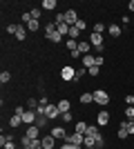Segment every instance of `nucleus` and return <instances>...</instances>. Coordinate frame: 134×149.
Listing matches in <instances>:
<instances>
[{
    "label": "nucleus",
    "instance_id": "32",
    "mask_svg": "<svg viewBox=\"0 0 134 149\" xmlns=\"http://www.w3.org/2000/svg\"><path fill=\"white\" fill-rule=\"evenodd\" d=\"M9 80H11V74H9V71H2V74H0V82H2V85H7Z\"/></svg>",
    "mask_w": 134,
    "mask_h": 149
},
{
    "label": "nucleus",
    "instance_id": "48",
    "mask_svg": "<svg viewBox=\"0 0 134 149\" xmlns=\"http://www.w3.org/2000/svg\"><path fill=\"white\" fill-rule=\"evenodd\" d=\"M5 149H16V143H13V140H9V143L5 145Z\"/></svg>",
    "mask_w": 134,
    "mask_h": 149
},
{
    "label": "nucleus",
    "instance_id": "40",
    "mask_svg": "<svg viewBox=\"0 0 134 149\" xmlns=\"http://www.w3.org/2000/svg\"><path fill=\"white\" fill-rule=\"evenodd\" d=\"M96 147H98V149H103V147H105V138H103L101 134H98V138H96Z\"/></svg>",
    "mask_w": 134,
    "mask_h": 149
},
{
    "label": "nucleus",
    "instance_id": "33",
    "mask_svg": "<svg viewBox=\"0 0 134 149\" xmlns=\"http://www.w3.org/2000/svg\"><path fill=\"white\" fill-rule=\"evenodd\" d=\"M87 74L92 76V78H96V76L101 74V67H96V65H94V67H89V69H87Z\"/></svg>",
    "mask_w": 134,
    "mask_h": 149
},
{
    "label": "nucleus",
    "instance_id": "44",
    "mask_svg": "<svg viewBox=\"0 0 134 149\" xmlns=\"http://www.w3.org/2000/svg\"><path fill=\"white\" fill-rule=\"evenodd\" d=\"M125 102H128V107H134V93H130V96H125Z\"/></svg>",
    "mask_w": 134,
    "mask_h": 149
},
{
    "label": "nucleus",
    "instance_id": "42",
    "mask_svg": "<svg viewBox=\"0 0 134 149\" xmlns=\"http://www.w3.org/2000/svg\"><path fill=\"white\" fill-rule=\"evenodd\" d=\"M74 27H76V29H81V31H85V29H87V22H85V20H78Z\"/></svg>",
    "mask_w": 134,
    "mask_h": 149
},
{
    "label": "nucleus",
    "instance_id": "2",
    "mask_svg": "<svg viewBox=\"0 0 134 149\" xmlns=\"http://www.w3.org/2000/svg\"><path fill=\"white\" fill-rule=\"evenodd\" d=\"M94 102H96V105H101V107L109 105V96H107V91H105V89H96V91H94Z\"/></svg>",
    "mask_w": 134,
    "mask_h": 149
},
{
    "label": "nucleus",
    "instance_id": "35",
    "mask_svg": "<svg viewBox=\"0 0 134 149\" xmlns=\"http://www.w3.org/2000/svg\"><path fill=\"white\" fill-rule=\"evenodd\" d=\"M27 107L36 111V109H38V100H36V98H29V100H27Z\"/></svg>",
    "mask_w": 134,
    "mask_h": 149
},
{
    "label": "nucleus",
    "instance_id": "28",
    "mask_svg": "<svg viewBox=\"0 0 134 149\" xmlns=\"http://www.w3.org/2000/svg\"><path fill=\"white\" fill-rule=\"evenodd\" d=\"M43 31H45V36H49V33H54V31H56V22H47Z\"/></svg>",
    "mask_w": 134,
    "mask_h": 149
},
{
    "label": "nucleus",
    "instance_id": "7",
    "mask_svg": "<svg viewBox=\"0 0 134 149\" xmlns=\"http://www.w3.org/2000/svg\"><path fill=\"white\" fill-rule=\"evenodd\" d=\"M25 134L32 138V140H36V138H43V136H40V127H36V125H27Z\"/></svg>",
    "mask_w": 134,
    "mask_h": 149
},
{
    "label": "nucleus",
    "instance_id": "38",
    "mask_svg": "<svg viewBox=\"0 0 134 149\" xmlns=\"http://www.w3.org/2000/svg\"><path fill=\"white\" fill-rule=\"evenodd\" d=\"M49 105V98H47V96H40L38 98V107H47Z\"/></svg>",
    "mask_w": 134,
    "mask_h": 149
},
{
    "label": "nucleus",
    "instance_id": "3",
    "mask_svg": "<svg viewBox=\"0 0 134 149\" xmlns=\"http://www.w3.org/2000/svg\"><path fill=\"white\" fill-rule=\"evenodd\" d=\"M51 136L56 138V140H67V136H69V134H67V129H65V127H51V131H49Z\"/></svg>",
    "mask_w": 134,
    "mask_h": 149
},
{
    "label": "nucleus",
    "instance_id": "12",
    "mask_svg": "<svg viewBox=\"0 0 134 149\" xmlns=\"http://www.w3.org/2000/svg\"><path fill=\"white\" fill-rule=\"evenodd\" d=\"M107 33H109L112 38H119V36L123 33V27H121V25H107Z\"/></svg>",
    "mask_w": 134,
    "mask_h": 149
},
{
    "label": "nucleus",
    "instance_id": "24",
    "mask_svg": "<svg viewBox=\"0 0 134 149\" xmlns=\"http://www.w3.org/2000/svg\"><path fill=\"white\" fill-rule=\"evenodd\" d=\"M87 127H89L87 123H83V120H78V123H76V134H83V136H85V131H87Z\"/></svg>",
    "mask_w": 134,
    "mask_h": 149
},
{
    "label": "nucleus",
    "instance_id": "30",
    "mask_svg": "<svg viewBox=\"0 0 134 149\" xmlns=\"http://www.w3.org/2000/svg\"><path fill=\"white\" fill-rule=\"evenodd\" d=\"M69 38H72V40H78V38H81V29L72 27V29H69Z\"/></svg>",
    "mask_w": 134,
    "mask_h": 149
},
{
    "label": "nucleus",
    "instance_id": "29",
    "mask_svg": "<svg viewBox=\"0 0 134 149\" xmlns=\"http://www.w3.org/2000/svg\"><path fill=\"white\" fill-rule=\"evenodd\" d=\"M103 31H107V25H105V22H96L94 25V33H103Z\"/></svg>",
    "mask_w": 134,
    "mask_h": 149
},
{
    "label": "nucleus",
    "instance_id": "20",
    "mask_svg": "<svg viewBox=\"0 0 134 149\" xmlns=\"http://www.w3.org/2000/svg\"><path fill=\"white\" fill-rule=\"evenodd\" d=\"M69 107H72V102L67 98H63V100H58V111L60 113H65V111H69Z\"/></svg>",
    "mask_w": 134,
    "mask_h": 149
},
{
    "label": "nucleus",
    "instance_id": "21",
    "mask_svg": "<svg viewBox=\"0 0 134 149\" xmlns=\"http://www.w3.org/2000/svg\"><path fill=\"white\" fill-rule=\"evenodd\" d=\"M16 38H18L20 42H25V38H27V27H25V25H18V31H16Z\"/></svg>",
    "mask_w": 134,
    "mask_h": 149
},
{
    "label": "nucleus",
    "instance_id": "17",
    "mask_svg": "<svg viewBox=\"0 0 134 149\" xmlns=\"http://www.w3.org/2000/svg\"><path fill=\"white\" fill-rule=\"evenodd\" d=\"M34 125L43 129V127H47V125H49V118H47L45 113H38V116H36V123H34Z\"/></svg>",
    "mask_w": 134,
    "mask_h": 149
},
{
    "label": "nucleus",
    "instance_id": "26",
    "mask_svg": "<svg viewBox=\"0 0 134 149\" xmlns=\"http://www.w3.org/2000/svg\"><path fill=\"white\" fill-rule=\"evenodd\" d=\"M54 22H56V25H63V22H65V11H56V16H54ZM65 25H67V22H65Z\"/></svg>",
    "mask_w": 134,
    "mask_h": 149
},
{
    "label": "nucleus",
    "instance_id": "23",
    "mask_svg": "<svg viewBox=\"0 0 134 149\" xmlns=\"http://www.w3.org/2000/svg\"><path fill=\"white\" fill-rule=\"evenodd\" d=\"M81 102H83V105H89V102H94V93H92V91L81 93Z\"/></svg>",
    "mask_w": 134,
    "mask_h": 149
},
{
    "label": "nucleus",
    "instance_id": "8",
    "mask_svg": "<svg viewBox=\"0 0 134 149\" xmlns=\"http://www.w3.org/2000/svg\"><path fill=\"white\" fill-rule=\"evenodd\" d=\"M45 116L49 120H56L58 116H60V111H58V105H47V109H45Z\"/></svg>",
    "mask_w": 134,
    "mask_h": 149
},
{
    "label": "nucleus",
    "instance_id": "15",
    "mask_svg": "<svg viewBox=\"0 0 134 149\" xmlns=\"http://www.w3.org/2000/svg\"><path fill=\"white\" fill-rule=\"evenodd\" d=\"M89 45H92V47L103 45V33H94V31H92V36H89Z\"/></svg>",
    "mask_w": 134,
    "mask_h": 149
},
{
    "label": "nucleus",
    "instance_id": "39",
    "mask_svg": "<svg viewBox=\"0 0 134 149\" xmlns=\"http://www.w3.org/2000/svg\"><path fill=\"white\" fill-rule=\"evenodd\" d=\"M125 118H128V120H134V107H128V109H125Z\"/></svg>",
    "mask_w": 134,
    "mask_h": 149
},
{
    "label": "nucleus",
    "instance_id": "4",
    "mask_svg": "<svg viewBox=\"0 0 134 149\" xmlns=\"http://www.w3.org/2000/svg\"><path fill=\"white\" fill-rule=\"evenodd\" d=\"M78 20H81V18H78V13L74 11V9H67V11H65V22H67L69 27H74Z\"/></svg>",
    "mask_w": 134,
    "mask_h": 149
},
{
    "label": "nucleus",
    "instance_id": "19",
    "mask_svg": "<svg viewBox=\"0 0 134 149\" xmlns=\"http://www.w3.org/2000/svg\"><path fill=\"white\" fill-rule=\"evenodd\" d=\"M20 125H22V116L13 113L11 118H9V127H11V129H16V127H20Z\"/></svg>",
    "mask_w": 134,
    "mask_h": 149
},
{
    "label": "nucleus",
    "instance_id": "6",
    "mask_svg": "<svg viewBox=\"0 0 134 149\" xmlns=\"http://www.w3.org/2000/svg\"><path fill=\"white\" fill-rule=\"evenodd\" d=\"M107 123H109V111L101 109V111L96 113V125H98V127H105Z\"/></svg>",
    "mask_w": 134,
    "mask_h": 149
},
{
    "label": "nucleus",
    "instance_id": "13",
    "mask_svg": "<svg viewBox=\"0 0 134 149\" xmlns=\"http://www.w3.org/2000/svg\"><path fill=\"white\" fill-rule=\"evenodd\" d=\"M128 136H130V131H128V120H123V123L119 125V138H121V140H125Z\"/></svg>",
    "mask_w": 134,
    "mask_h": 149
},
{
    "label": "nucleus",
    "instance_id": "16",
    "mask_svg": "<svg viewBox=\"0 0 134 149\" xmlns=\"http://www.w3.org/2000/svg\"><path fill=\"white\" fill-rule=\"evenodd\" d=\"M78 51H81V56H87L89 51H92V45L85 42V40H78Z\"/></svg>",
    "mask_w": 134,
    "mask_h": 149
},
{
    "label": "nucleus",
    "instance_id": "37",
    "mask_svg": "<svg viewBox=\"0 0 134 149\" xmlns=\"http://www.w3.org/2000/svg\"><path fill=\"white\" fill-rule=\"evenodd\" d=\"M85 74H87V69H85V67H78L76 69V80H74V82H78V80H81V76H85Z\"/></svg>",
    "mask_w": 134,
    "mask_h": 149
},
{
    "label": "nucleus",
    "instance_id": "50",
    "mask_svg": "<svg viewBox=\"0 0 134 149\" xmlns=\"http://www.w3.org/2000/svg\"><path fill=\"white\" fill-rule=\"evenodd\" d=\"M92 149H98V147H92Z\"/></svg>",
    "mask_w": 134,
    "mask_h": 149
},
{
    "label": "nucleus",
    "instance_id": "41",
    "mask_svg": "<svg viewBox=\"0 0 134 149\" xmlns=\"http://www.w3.org/2000/svg\"><path fill=\"white\" fill-rule=\"evenodd\" d=\"M16 31H18V25H7V33L16 36Z\"/></svg>",
    "mask_w": 134,
    "mask_h": 149
},
{
    "label": "nucleus",
    "instance_id": "46",
    "mask_svg": "<svg viewBox=\"0 0 134 149\" xmlns=\"http://www.w3.org/2000/svg\"><path fill=\"white\" fill-rule=\"evenodd\" d=\"M103 49H105V45H98V47H94V51H96V54H98V56H101V54H103Z\"/></svg>",
    "mask_w": 134,
    "mask_h": 149
},
{
    "label": "nucleus",
    "instance_id": "27",
    "mask_svg": "<svg viewBox=\"0 0 134 149\" xmlns=\"http://www.w3.org/2000/svg\"><path fill=\"white\" fill-rule=\"evenodd\" d=\"M27 27V31H38L40 29V20H32L29 25H25Z\"/></svg>",
    "mask_w": 134,
    "mask_h": 149
},
{
    "label": "nucleus",
    "instance_id": "9",
    "mask_svg": "<svg viewBox=\"0 0 134 149\" xmlns=\"http://www.w3.org/2000/svg\"><path fill=\"white\" fill-rule=\"evenodd\" d=\"M36 116H38V113L34 111V109H25V113H22V123H25V125H34V123H36Z\"/></svg>",
    "mask_w": 134,
    "mask_h": 149
},
{
    "label": "nucleus",
    "instance_id": "34",
    "mask_svg": "<svg viewBox=\"0 0 134 149\" xmlns=\"http://www.w3.org/2000/svg\"><path fill=\"white\" fill-rule=\"evenodd\" d=\"M29 149H43V138H36V140H32V147Z\"/></svg>",
    "mask_w": 134,
    "mask_h": 149
},
{
    "label": "nucleus",
    "instance_id": "22",
    "mask_svg": "<svg viewBox=\"0 0 134 149\" xmlns=\"http://www.w3.org/2000/svg\"><path fill=\"white\" fill-rule=\"evenodd\" d=\"M98 134H101V127H98V125H89L87 127V131H85V136H98Z\"/></svg>",
    "mask_w": 134,
    "mask_h": 149
},
{
    "label": "nucleus",
    "instance_id": "18",
    "mask_svg": "<svg viewBox=\"0 0 134 149\" xmlns=\"http://www.w3.org/2000/svg\"><path fill=\"white\" fill-rule=\"evenodd\" d=\"M45 38H47L49 42H65V40H67V38H63L60 33H58V29L54 31V33H49V36H45Z\"/></svg>",
    "mask_w": 134,
    "mask_h": 149
},
{
    "label": "nucleus",
    "instance_id": "1",
    "mask_svg": "<svg viewBox=\"0 0 134 149\" xmlns=\"http://www.w3.org/2000/svg\"><path fill=\"white\" fill-rule=\"evenodd\" d=\"M60 78H63L65 82H72V80H76V69L72 67V65H65V67L60 69Z\"/></svg>",
    "mask_w": 134,
    "mask_h": 149
},
{
    "label": "nucleus",
    "instance_id": "49",
    "mask_svg": "<svg viewBox=\"0 0 134 149\" xmlns=\"http://www.w3.org/2000/svg\"><path fill=\"white\" fill-rule=\"evenodd\" d=\"M130 11H134V0H132V2H130Z\"/></svg>",
    "mask_w": 134,
    "mask_h": 149
},
{
    "label": "nucleus",
    "instance_id": "14",
    "mask_svg": "<svg viewBox=\"0 0 134 149\" xmlns=\"http://www.w3.org/2000/svg\"><path fill=\"white\" fill-rule=\"evenodd\" d=\"M81 62H83V67H85V69H89V67H94V65H96V56L87 54V56H83V60H81Z\"/></svg>",
    "mask_w": 134,
    "mask_h": 149
},
{
    "label": "nucleus",
    "instance_id": "36",
    "mask_svg": "<svg viewBox=\"0 0 134 149\" xmlns=\"http://www.w3.org/2000/svg\"><path fill=\"white\" fill-rule=\"evenodd\" d=\"M60 118H63V123H72L74 116H72V111H65V113H60Z\"/></svg>",
    "mask_w": 134,
    "mask_h": 149
},
{
    "label": "nucleus",
    "instance_id": "11",
    "mask_svg": "<svg viewBox=\"0 0 134 149\" xmlns=\"http://www.w3.org/2000/svg\"><path fill=\"white\" fill-rule=\"evenodd\" d=\"M54 147H56V138L51 136V134L43 136V149H54Z\"/></svg>",
    "mask_w": 134,
    "mask_h": 149
},
{
    "label": "nucleus",
    "instance_id": "5",
    "mask_svg": "<svg viewBox=\"0 0 134 149\" xmlns=\"http://www.w3.org/2000/svg\"><path fill=\"white\" fill-rule=\"evenodd\" d=\"M65 143H72V145H76V147H83V143H85V136H83V134H69Z\"/></svg>",
    "mask_w": 134,
    "mask_h": 149
},
{
    "label": "nucleus",
    "instance_id": "45",
    "mask_svg": "<svg viewBox=\"0 0 134 149\" xmlns=\"http://www.w3.org/2000/svg\"><path fill=\"white\" fill-rule=\"evenodd\" d=\"M72 58H74V60H83V56H81V51H72Z\"/></svg>",
    "mask_w": 134,
    "mask_h": 149
},
{
    "label": "nucleus",
    "instance_id": "31",
    "mask_svg": "<svg viewBox=\"0 0 134 149\" xmlns=\"http://www.w3.org/2000/svg\"><path fill=\"white\" fill-rule=\"evenodd\" d=\"M29 13H32V18H34V20H40V13H43V9H40V7H34Z\"/></svg>",
    "mask_w": 134,
    "mask_h": 149
},
{
    "label": "nucleus",
    "instance_id": "10",
    "mask_svg": "<svg viewBox=\"0 0 134 149\" xmlns=\"http://www.w3.org/2000/svg\"><path fill=\"white\" fill-rule=\"evenodd\" d=\"M56 7H58L56 0H43V2H40V9H43V11H56Z\"/></svg>",
    "mask_w": 134,
    "mask_h": 149
},
{
    "label": "nucleus",
    "instance_id": "47",
    "mask_svg": "<svg viewBox=\"0 0 134 149\" xmlns=\"http://www.w3.org/2000/svg\"><path fill=\"white\" fill-rule=\"evenodd\" d=\"M103 62H105V58H103V56H96V67H101Z\"/></svg>",
    "mask_w": 134,
    "mask_h": 149
},
{
    "label": "nucleus",
    "instance_id": "25",
    "mask_svg": "<svg viewBox=\"0 0 134 149\" xmlns=\"http://www.w3.org/2000/svg\"><path fill=\"white\" fill-rule=\"evenodd\" d=\"M20 145H22V149H29V147H32V138L27 136V134H22V138H20Z\"/></svg>",
    "mask_w": 134,
    "mask_h": 149
},
{
    "label": "nucleus",
    "instance_id": "43",
    "mask_svg": "<svg viewBox=\"0 0 134 149\" xmlns=\"http://www.w3.org/2000/svg\"><path fill=\"white\" fill-rule=\"evenodd\" d=\"M60 149H83V147H76V145H72V143H63Z\"/></svg>",
    "mask_w": 134,
    "mask_h": 149
}]
</instances>
